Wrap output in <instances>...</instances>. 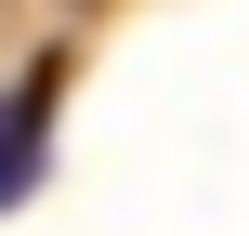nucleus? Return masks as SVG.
<instances>
[{
  "label": "nucleus",
  "instance_id": "nucleus-1",
  "mask_svg": "<svg viewBox=\"0 0 249 236\" xmlns=\"http://www.w3.org/2000/svg\"><path fill=\"white\" fill-rule=\"evenodd\" d=\"M53 92H66V66H26V79H13V105H0V210L39 184V131H53Z\"/></svg>",
  "mask_w": 249,
  "mask_h": 236
}]
</instances>
